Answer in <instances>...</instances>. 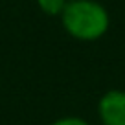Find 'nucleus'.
Here are the masks:
<instances>
[{
	"instance_id": "nucleus-1",
	"label": "nucleus",
	"mask_w": 125,
	"mask_h": 125,
	"mask_svg": "<svg viewBox=\"0 0 125 125\" xmlns=\"http://www.w3.org/2000/svg\"><path fill=\"white\" fill-rule=\"evenodd\" d=\"M61 20L68 35L79 41H96L109 30V13L94 0H70Z\"/></svg>"
},
{
	"instance_id": "nucleus-2",
	"label": "nucleus",
	"mask_w": 125,
	"mask_h": 125,
	"mask_svg": "<svg viewBox=\"0 0 125 125\" xmlns=\"http://www.w3.org/2000/svg\"><path fill=\"white\" fill-rule=\"evenodd\" d=\"M98 114L103 125H125V92L109 90L99 99Z\"/></svg>"
},
{
	"instance_id": "nucleus-3",
	"label": "nucleus",
	"mask_w": 125,
	"mask_h": 125,
	"mask_svg": "<svg viewBox=\"0 0 125 125\" xmlns=\"http://www.w3.org/2000/svg\"><path fill=\"white\" fill-rule=\"evenodd\" d=\"M37 4L46 15H61L68 2L66 0H37Z\"/></svg>"
},
{
	"instance_id": "nucleus-4",
	"label": "nucleus",
	"mask_w": 125,
	"mask_h": 125,
	"mask_svg": "<svg viewBox=\"0 0 125 125\" xmlns=\"http://www.w3.org/2000/svg\"><path fill=\"white\" fill-rule=\"evenodd\" d=\"M52 125H88L85 120H81V118H74V116H70V118H62V120H57V121H53Z\"/></svg>"
}]
</instances>
